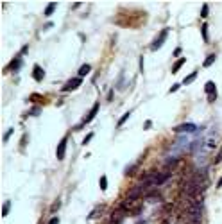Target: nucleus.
I'll list each match as a JSON object with an SVG mask.
<instances>
[{
	"instance_id": "nucleus-5",
	"label": "nucleus",
	"mask_w": 222,
	"mask_h": 224,
	"mask_svg": "<svg viewBox=\"0 0 222 224\" xmlns=\"http://www.w3.org/2000/svg\"><path fill=\"white\" fill-rule=\"evenodd\" d=\"M81 83H83V79L81 77H75V79H70L68 83L63 86V92H72V90H75V88L81 86Z\"/></svg>"
},
{
	"instance_id": "nucleus-9",
	"label": "nucleus",
	"mask_w": 222,
	"mask_h": 224,
	"mask_svg": "<svg viewBox=\"0 0 222 224\" xmlns=\"http://www.w3.org/2000/svg\"><path fill=\"white\" fill-rule=\"evenodd\" d=\"M185 63H186V59H185V58H179V59L176 61V65L172 67V74H176V72H179V70H181V67H183Z\"/></svg>"
},
{
	"instance_id": "nucleus-22",
	"label": "nucleus",
	"mask_w": 222,
	"mask_h": 224,
	"mask_svg": "<svg viewBox=\"0 0 222 224\" xmlns=\"http://www.w3.org/2000/svg\"><path fill=\"white\" fill-rule=\"evenodd\" d=\"M92 138H93V133H88V135L84 136V140H83V145H88V142H90Z\"/></svg>"
},
{
	"instance_id": "nucleus-20",
	"label": "nucleus",
	"mask_w": 222,
	"mask_h": 224,
	"mask_svg": "<svg viewBox=\"0 0 222 224\" xmlns=\"http://www.w3.org/2000/svg\"><path fill=\"white\" fill-rule=\"evenodd\" d=\"M99 185H100V188H102V190H106V188H108V178H106V176H102V178H100V181H99Z\"/></svg>"
},
{
	"instance_id": "nucleus-30",
	"label": "nucleus",
	"mask_w": 222,
	"mask_h": 224,
	"mask_svg": "<svg viewBox=\"0 0 222 224\" xmlns=\"http://www.w3.org/2000/svg\"><path fill=\"white\" fill-rule=\"evenodd\" d=\"M151 126H152V122H151V120H147L145 124H143V127H145V129H149V127H151Z\"/></svg>"
},
{
	"instance_id": "nucleus-24",
	"label": "nucleus",
	"mask_w": 222,
	"mask_h": 224,
	"mask_svg": "<svg viewBox=\"0 0 222 224\" xmlns=\"http://www.w3.org/2000/svg\"><path fill=\"white\" fill-rule=\"evenodd\" d=\"M59 206H61V201H59V199H58V201H56V203L52 205V208H50V210H52V212H56V210H58V208H59Z\"/></svg>"
},
{
	"instance_id": "nucleus-16",
	"label": "nucleus",
	"mask_w": 222,
	"mask_h": 224,
	"mask_svg": "<svg viewBox=\"0 0 222 224\" xmlns=\"http://www.w3.org/2000/svg\"><path fill=\"white\" fill-rule=\"evenodd\" d=\"M201 32H203V40H204L206 43L210 41V36H208V25L206 24H203V29H201Z\"/></svg>"
},
{
	"instance_id": "nucleus-21",
	"label": "nucleus",
	"mask_w": 222,
	"mask_h": 224,
	"mask_svg": "<svg viewBox=\"0 0 222 224\" xmlns=\"http://www.w3.org/2000/svg\"><path fill=\"white\" fill-rule=\"evenodd\" d=\"M213 162H215V163H220V162H222V147L219 149V153H217V156H215Z\"/></svg>"
},
{
	"instance_id": "nucleus-7",
	"label": "nucleus",
	"mask_w": 222,
	"mask_h": 224,
	"mask_svg": "<svg viewBox=\"0 0 222 224\" xmlns=\"http://www.w3.org/2000/svg\"><path fill=\"white\" fill-rule=\"evenodd\" d=\"M97 113H99V102H95L93 104V108H92V111L88 113V117H86L84 118V124H88V122H92L95 118V115H97Z\"/></svg>"
},
{
	"instance_id": "nucleus-29",
	"label": "nucleus",
	"mask_w": 222,
	"mask_h": 224,
	"mask_svg": "<svg viewBox=\"0 0 222 224\" xmlns=\"http://www.w3.org/2000/svg\"><path fill=\"white\" fill-rule=\"evenodd\" d=\"M179 90V84H174V86L170 88V93H174V92H177Z\"/></svg>"
},
{
	"instance_id": "nucleus-3",
	"label": "nucleus",
	"mask_w": 222,
	"mask_h": 224,
	"mask_svg": "<svg viewBox=\"0 0 222 224\" xmlns=\"http://www.w3.org/2000/svg\"><path fill=\"white\" fill-rule=\"evenodd\" d=\"M126 215H127V212H126L124 208L118 206L113 213H111V222H113V224H120L122 221H124V217H126Z\"/></svg>"
},
{
	"instance_id": "nucleus-8",
	"label": "nucleus",
	"mask_w": 222,
	"mask_h": 224,
	"mask_svg": "<svg viewBox=\"0 0 222 224\" xmlns=\"http://www.w3.org/2000/svg\"><path fill=\"white\" fill-rule=\"evenodd\" d=\"M32 75H34L36 81H41V79L45 77V70H43L41 67H38V65H36L34 70H32Z\"/></svg>"
},
{
	"instance_id": "nucleus-10",
	"label": "nucleus",
	"mask_w": 222,
	"mask_h": 224,
	"mask_svg": "<svg viewBox=\"0 0 222 224\" xmlns=\"http://www.w3.org/2000/svg\"><path fill=\"white\" fill-rule=\"evenodd\" d=\"M204 90H206V93H208V95L217 93V92H215V83H213V81H208V83H206V86H204Z\"/></svg>"
},
{
	"instance_id": "nucleus-19",
	"label": "nucleus",
	"mask_w": 222,
	"mask_h": 224,
	"mask_svg": "<svg viewBox=\"0 0 222 224\" xmlns=\"http://www.w3.org/2000/svg\"><path fill=\"white\" fill-rule=\"evenodd\" d=\"M208 11H210V6H208V4H203V9H201V16L206 18V16H208Z\"/></svg>"
},
{
	"instance_id": "nucleus-26",
	"label": "nucleus",
	"mask_w": 222,
	"mask_h": 224,
	"mask_svg": "<svg viewBox=\"0 0 222 224\" xmlns=\"http://www.w3.org/2000/svg\"><path fill=\"white\" fill-rule=\"evenodd\" d=\"M215 99H217V93H211V95H208V102H213Z\"/></svg>"
},
{
	"instance_id": "nucleus-15",
	"label": "nucleus",
	"mask_w": 222,
	"mask_h": 224,
	"mask_svg": "<svg viewBox=\"0 0 222 224\" xmlns=\"http://www.w3.org/2000/svg\"><path fill=\"white\" fill-rule=\"evenodd\" d=\"M54 9H56V2H50L47 6V9H45V16H50L52 13H54Z\"/></svg>"
},
{
	"instance_id": "nucleus-4",
	"label": "nucleus",
	"mask_w": 222,
	"mask_h": 224,
	"mask_svg": "<svg viewBox=\"0 0 222 224\" xmlns=\"http://www.w3.org/2000/svg\"><path fill=\"white\" fill-rule=\"evenodd\" d=\"M195 129H197L195 124H190V122H185V124H179V126L174 127L176 133H194Z\"/></svg>"
},
{
	"instance_id": "nucleus-18",
	"label": "nucleus",
	"mask_w": 222,
	"mask_h": 224,
	"mask_svg": "<svg viewBox=\"0 0 222 224\" xmlns=\"http://www.w3.org/2000/svg\"><path fill=\"white\" fill-rule=\"evenodd\" d=\"M129 115H131V111H126L124 115H122V118H120V120H118V124H117L118 127H120V126H124V124H126V120L129 118Z\"/></svg>"
},
{
	"instance_id": "nucleus-14",
	"label": "nucleus",
	"mask_w": 222,
	"mask_h": 224,
	"mask_svg": "<svg viewBox=\"0 0 222 224\" xmlns=\"http://www.w3.org/2000/svg\"><path fill=\"white\" fill-rule=\"evenodd\" d=\"M20 67H22V59H20V58H16V59L11 61V65H9V70H15V68L18 70Z\"/></svg>"
},
{
	"instance_id": "nucleus-2",
	"label": "nucleus",
	"mask_w": 222,
	"mask_h": 224,
	"mask_svg": "<svg viewBox=\"0 0 222 224\" xmlns=\"http://www.w3.org/2000/svg\"><path fill=\"white\" fill-rule=\"evenodd\" d=\"M170 176H172V170H161V172H158L156 174V179H154V187H160V185H165L167 181L170 179Z\"/></svg>"
},
{
	"instance_id": "nucleus-28",
	"label": "nucleus",
	"mask_w": 222,
	"mask_h": 224,
	"mask_svg": "<svg viewBox=\"0 0 222 224\" xmlns=\"http://www.w3.org/2000/svg\"><path fill=\"white\" fill-rule=\"evenodd\" d=\"M49 224H59V219H58V217H52Z\"/></svg>"
},
{
	"instance_id": "nucleus-11",
	"label": "nucleus",
	"mask_w": 222,
	"mask_h": 224,
	"mask_svg": "<svg viewBox=\"0 0 222 224\" xmlns=\"http://www.w3.org/2000/svg\"><path fill=\"white\" fill-rule=\"evenodd\" d=\"M215 59H217V56H215V54H210V56H208V58L204 59V63H203V67H206V68H208V67H211Z\"/></svg>"
},
{
	"instance_id": "nucleus-23",
	"label": "nucleus",
	"mask_w": 222,
	"mask_h": 224,
	"mask_svg": "<svg viewBox=\"0 0 222 224\" xmlns=\"http://www.w3.org/2000/svg\"><path fill=\"white\" fill-rule=\"evenodd\" d=\"M140 212H142V206H136V208H133V210H131L129 213H131V215H138Z\"/></svg>"
},
{
	"instance_id": "nucleus-17",
	"label": "nucleus",
	"mask_w": 222,
	"mask_h": 224,
	"mask_svg": "<svg viewBox=\"0 0 222 224\" xmlns=\"http://www.w3.org/2000/svg\"><path fill=\"white\" fill-rule=\"evenodd\" d=\"M9 208H11V201H6V203H4V208H2V217H6L9 213Z\"/></svg>"
},
{
	"instance_id": "nucleus-13",
	"label": "nucleus",
	"mask_w": 222,
	"mask_h": 224,
	"mask_svg": "<svg viewBox=\"0 0 222 224\" xmlns=\"http://www.w3.org/2000/svg\"><path fill=\"white\" fill-rule=\"evenodd\" d=\"M195 77H197V72H192L190 75H186V77L183 79V84H190V83H194Z\"/></svg>"
},
{
	"instance_id": "nucleus-12",
	"label": "nucleus",
	"mask_w": 222,
	"mask_h": 224,
	"mask_svg": "<svg viewBox=\"0 0 222 224\" xmlns=\"http://www.w3.org/2000/svg\"><path fill=\"white\" fill-rule=\"evenodd\" d=\"M90 70H92V67H90V65H83V67L79 68V77L83 79L86 74H90Z\"/></svg>"
},
{
	"instance_id": "nucleus-25",
	"label": "nucleus",
	"mask_w": 222,
	"mask_h": 224,
	"mask_svg": "<svg viewBox=\"0 0 222 224\" xmlns=\"http://www.w3.org/2000/svg\"><path fill=\"white\" fill-rule=\"evenodd\" d=\"M11 135H13V129H7V133H6V135H4V142H7V140H9V136H11Z\"/></svg>"
},
{
	"instance_id": "nucleus-27",
	"label": "nucleus",
	"mask_w": 222,
	"mask_h": 224,
	"mask_svg": "<svg viewBox=\"0 0 222 224\" xmlns=\"http://www.w3.org/2000/svg\"><path fill=\"white\" fill-rule=\"evenodd\" d=\"M174 56H176V58H179V56H181V47H177V49L174 50Z\"/></svg>"
},
{
	"instance_id": "nucleus-6",
	"label": "nucleus",
	"mask_w": 222,
	"mask_h": 224,
	"mask_svg": "<svg viewBox=\"0 0 222 224\" xmlns=\"http://www.w3.org/2000/svg\"><path fill=\"white\" fill-rule=\"evenodd\" d=\"M66 142H68V140H66V138H63V140L59 142V145H58V151H56V154H58V158H59V160H63V158H65V151H66Z\"/></svg>"
},
{
	"instance_id": "nucleus-1",
	"label": "nucleus",
	"mask_w": 222,
	"mask_h": 224,
	"mask_svg": "<svg viewBox=\"0 0 222 224\" xmlns=\"http://www.w3.org/2000/svg\"><path fill=\"white\" fill-rule=\"evenodd\" d=\"M167 36H169V29H163L161 32H160V36H158V38H156V40L152 41V45H151V50H152V52L158 50V49H160V47H161V45L165 43Z\"/></svg>"
}]
</instances>
